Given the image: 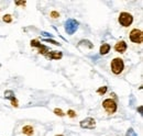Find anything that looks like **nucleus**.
I'll return each instance as SVG.
<instances>
[{
	"label": "nucleus",
	"mask_w": 143,
	"mask_h": 136,
	"mask_svg": "<svg viewBox=\"0 0 143 136\" xmlns=\"http://www.w3.org/2000/svg\"><path fill=\"white\" fill-rule=\"evenodd\" d=\"M110 67H111V71H112L114 75H120L121 72L123 71V69H124L123 59L122 58H119V57L114 58L113 61L111 62Z\"/></svg>",
	"instance_id": "nucleus-1"
},
{
	"label": "nucleus",
	"mask_w": 143,
	"mask_h": 136,
	"mask_svg": "<svg viewBox=\"0 0 143 136\" xmlns=\"http://www.w3.org/2000/svg\"><path fill=\"white\" fill-rule=\"evenodd\" d=\"M118 20H119V23L122 26L128 27L131 25L132 22H133V17H132V14H130L129 12H121L119 14V19Z\"/></svg>",
	"instance_id": "nucleus-2"
},
{
	"label": "nucleus",
	"mask_w": 143,
	"mask_h": 136,
	"mask_svg": "<svg viewBox=\"0 0 143 136\" xmlns=\"http://www.w3.org/2000/svg\"><path fill=\"white\" fill-rule=\"evenodd\" d=\"M102 107L108 114H113L117 111V103L112 99H106L102 102Z\"/></svg>",
	"instance_id": "nucleus-3"
},
{
	"label": "nucleus",
	"mask_w": 143,
	"mask_h": 136,
	"mask_svg": "<svg viewBox=\"0 0 143 136\" xmlns=\"http://www.w3.org/2000/svg\"><path fill=\"white\" fill-rule=\"evenodd\" d=\"M130 40L131 42H133L135 44H141L143 41V33L141 30L133 29L130 32Z\"/></svg>",
	"instance_id": "nucleus-4"
},
{
	"label": "nucleus",
	"mask_w": 143,
	"mask_h": 136,
	"mask_svg": "<svg viewBox=\"0 0 143 136\" xmlns=\"http://www.w3.org/2000/svg\"><path fill=\"white\" fill-rule=\"evenodd\" d=\"M78 29V22L77 21H75V20H68L67 22L65 23V31L67 32V34H74L76 31H77Z\"/></svg>",
	"instance_id": "nucleus-5"
},
{
	"label": "nucleus",
	"mask_w": 143,
	"mask_h": 136,
	"mask_svg": "<svg viewBox=\"0 0 143 136\" xmlns=\"http://www.w3.org/2000/svg\"><path fill=\"white\" fill-rule=\"evenodd\" d=\"M81 127L87 128V130H93L96 127V121L93 117H86L85 120L81 121Z\"/></svg>",
	"instance_id": "nucleus-6"
},
{
	"label": "nucleus",
	"mask_w": 143,
	"mask_h": 136,
	"mask_svg": "<svg viewBox=\"0 0 143 136\" xmlns=\"http://www.w3.org/2000/svg\"><path fill=\"white\" fill-rule=\"evenodd\" d=\"M127 48H128V45L124 41H119L116 43V45H114V51H116L117 53H120V54L124 53V52L127 51Z\"/></svg>",
	"instance_id": "nucleus-7"
},
{
	"label": "nucleus",
	"mask_w": 143,
	"mask_h": 136,
	"mask_svg": "<svg viewBox=\"0 0 143 136\" xmlns=\"http://www.w3.org/2000/svg\"><path fill=\"white\" fill-rule=\"evenodd\" d=\"M5 98L6 99H9L10 101H11V104H12V107H15V108H18V100L16 99V97H15V93H13L11 90H8V91H6L5 92Z\"/></svg>",
	"instance_id": "nucleus-8"
},
{
	"label": "nucleus",
	"mask_w": 143,
	"mask_h": 136,
	"mask_svg": "<svg viewBox=\"0 0 143 136\" xmlns=\"http://www.w3.org/2000/svg\"><path fill=\"white\" fill-rule=\"evenodd\" d=\"M46 56L50 58V59H56V61H58V59H61L62 56H63V54H62V52H57V51H53V52H51V53H47L46 54Z\"/></svg>",
	"instance_id": "nucleus-9"
},
{
	"label": "nucleus",
	"mask_w": 143,
	"mask_h": 136,
	"mask_svg": "<svg viewBox=\"0 0 143 136\" xmlns=\"http://www.w3.org/2000/svg\"><path fill=\"white\" fill-rule=\"evenodd\" d=\"M33 131H34V130H33V127L31 126V125H25V126L22 127V133L25 134V135H28V136H32L33 133H34Z\"/></svg>",
	"instance_id": "nucleus-10"
},
{
	"label": "nucleus",
	"mask_w": 143,
	"mask_h": 136,
	"mask_svg": "<svg viewBox=\"0 0 143 136\" xmlns=\"http://www.w3.org/2000/svg\"><path fill=\"white\" fill-rule=\"evenodd\" d=\"M109 51H110V45L108 43H105V44H102L101 46H100V54L101 55L108 54L109 53Z\"/></svg>",
	"instance_id": "nucleus-11"
},
{
	"label": "nucleus",
	"mask_w": 143,
	"mask_h": 136,
	"mask_svg": "<svg viewBox=\"0 0 143 136\" xmlns=\"http://www.w3.org/2000/svg\"><path fill=\"white\" fill-rule=\"evenodd\" d=\"M47 52H48V47L45 46V45H43V44H41V46L39 47V53L43 54V55H46Z\"/></svg>",
	"instance_id": "nucleus-12"
},
{
	"label": "nucleus",
	"mask_w": 143,
	"mask_h": 136,
	"mask_svg": "<svg viewBox=\"0 0 143 136\" xmlns=\"http://www.w3.org/2000/svg\"><path fill=\"white\" fill-rule=\"evenodd\" d=\"M107 87L106 86H103V87H100V88L98 89V90H97V93H98V95H100V96H103L105 95V93H106L107 92Z\"/></svg>",
	"instance_id": "nucleus-13"
},
{
	"label": "nucleus",
	"mask_w": 143,
	"mask_h": 136,
	"mask_svg": "<svg viewBox=\"0 0 143 136\" xmlns=\"http://www.w3.org/2000/svg\"><path fill=\"white\" fill-rule=\"evenodd\" d=\"M2 20L5 21L6 23H11L12 22V17L10 16V14H6V16H3Z\"/></svg>",
	"instance_id": "nucleus-14"
},
{
	"label": "nucleus",
	"mask_w": 143,
	"mask_h": 136,
	"mask_svg": "<svg viewBox=\"0 0 143 136\" xmlns=\"http://www.w3.org/2000/svg\"><path fill=\"white\" fill-rule=\"evenodd\" d=\"M31 46H33V47H37L39 48L41 46V43L37 40H32L31 41Z\"/></svg>",
	"instance_id": "nucleus-15"
},
{
	"label": "nucleus",
	"mask_w": 143,
	"mask_h": 136,
	"mask_svg": "<svg viewBox=\"0 0 143 136\" xmlns=\"http://www.w3.org/2000/svg\"><path fill=\"white\" fill-rule=\"evenodd\" d=\"M54 113L56 114V115H58V116H64V115H65V113L63 112L61 109H55V110H54Z\"/></svg>",
	"instance_id": "nucleus-16"
},
{
	"label": "nucleus",
	"mask_w": 143,
	"mask_h": 136,
	"mask_svg": "<svg viewBox=\"0 0 143 136\" xmlns=\"http://www.w3.org/2000/svg\"><path fill=\"white\" fill-rule=\"evenodd\" d=\"M67 115L69 117H75L76 116V113H75V111H73V110H68L67 111Z\"/></svg>",
	"instance_id": "nucleus-17"
},
{
	"label": "nucleus",
	"mask_w": 143,
	"mask_h": 136,
	"mask_svg": "<svg viewBox=\"0 0 143 136\" xmlns=\"http://www.w3.org/2000/svg\"><path fill=\"white\" fill-rule=\"evenodd\" d=\"M51 17L53 19H56V18H58V17H60V13H58L57 11H52L51 12Z\"/></svg>",
	"instance_id": "nucleus-18"
},
{
	"label": "nucleus",
	"mask_w": 143,
	"mask_h": 136,
	"mask_svg": "<svg viewBox=\"0 0 143 136\" xmlns=\"http://www.w3.org/2000/svg\"><path fill=\"white\" fill-rule=\"evenodd\" d=\"M127 136H137V134L134 133V131L132 130V128H130V130L128 131V133H127Z\"/></svg>",
	"instance_id": "nucleus-19"
},
{
	"label": "nucleus",
	"mask_w": 143,
	"mask_h": 136,
	"mask_svg": "<svg viewBox=\"0 0 143 136\" xmlns=\"http://www.w3.org/2000/svg\"><path fill=\"white\" fill-rule=\"evenodd\" d=\"M44 41H46V42H50V43H53L54 45H61L58 42H56V41H54V40H50V39H46V40H44Z\"/></svg>",
	"instance_id": "nucleus-20"
},
{
	"label": "nucleus",
	"mask_w": 143,
	"mask_h": 136,
	"mask_svg": "<svg viewBox=\"0 0 143 136\" xmlns=\"http://www.w3.org/2000/svg\"><path fill=\"white\" fill-rule=\"evenodd\" d=\"M16 5L17 6H25L27 1H16Z\"/></svg>",
	"instance_id": "nucleus-21"
},
{
	"label": "nucleus",
	"mask_w": 143,
	"mask_h": 136,
	"mask_svg": "<svg viewBox=\"0 0 143 136\" xmlns=\"http://www.w3.org/2000/svg\"><path fill=\"white\" fill-rule=\"evenodd\" d=\"M42 34H43V35H46V36H50V37H52V35H51V34H48V33H46V32H42Z\"/></svg>",
	"instance_id": "nucleus-22"
},
{
	"label": "nucleus",
	"mask_w": 143,
	"mask_h": 136,
	"mask_svg": "<svg viewBox=\"0 0 143 136\" xmlns=\"http://www.w3.org/2000/svg\"><path fill=\"white\" fill-rule=\"evenodd\" d=\"M56 136H64V135H56Z\"/></svg>",
	"instance_id": "nucleus-23"
}]
</instances>
